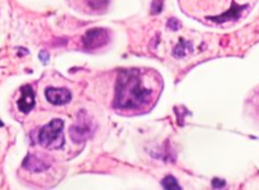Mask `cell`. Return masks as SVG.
I'll return each instance as SVG.
<instances>
[{"mask_svg":"<svg viewBox=\"0 0 259 190\" xmlns=\"http://www.w3.org/2000/svg\"><path fill=\"white\" fill-rule=\"evenodd\" d=\"M144 72L139 69L123 70L119 74L116 86L114 107L118 109H140L150 103L155 91L143 79Z\"/></svg>","mask_w":259,"mask_h":190,"instance_id":"obj_1","label":"cell"},{"mask_svg":"<svg viewBox=\"0 0 259 190\" xmlns=\"http://www.w3.org/2000/svg\"><path fill=\"white\" fill-rule=\"evenodd\" d=\"M62 128H64V122L61 119H54V121L50 122L39 131V145L51 150L61 149L62 145H64Z\"/></svg>","mask_w":259,"mask_h":190,"instance_id":"obj_2","label":"cell"},{"mask_svg":"<svg viewBox=\"0 0 259 190\" xmlns=\"http://www.w3.org/2000/svg\"><path fill=\"white\" fill-rule=\"evenodd\" d=\"M109 33L104 28H93L85 33L83 38L84 47L88 50H96L99 47H103L108 43Z\"/></svg>","mask_w":259,"mask_h":190,"instance_id":"obj_3","label":"cell"},{"mask_svg":"<svg viewBox=\"0 0 259 190\" xmlns=\"http://www.w3.org/2000/svg\"><path fill=\"white\" fill-rule=\"evenodd\" d=\"M46 98L54 106H62L70 102L71 94L68 89H57V87H49L46 90Z\"/></svg>","mask_w":259,"mask_h":190,"instance_id":"obj_4","label":"cell"},{"mask_svg":"<svg viewBox=\"0 0 259 190\" xmlns=\"http://www.w3.org/2000/svg\"><path fill=\"white\" fill-rule=\"evenodd\" d=\"M92 131L93 129L91 127V122L79 119L78 123L70 128V136L75 142H81L88 139V137H91Z\"/></svg>","mask_w":259,"mask_h":190,"instance_id":"obj_5","label":"cell"},{"mask_svg":"<svg viewBox=\"0 0 259 190\" xmlns=\"http://www.w3.org/2000/svg\"><path fill=\"white\" fill-rule=\"evenodd\" d=\"M23 166L26 169L31 170V171H45V170L50 167V161L46 157L37 156V155H29L24 160Z\"/></svg>","mask_w":259,"mask_h":190,"instance_id":"obj_6","label":"cell"},{"mask_svg":"<svg viewBox=\"0 0 259 190\" xmlns=\"http://www.w3.org/2000/svg\"><path fill=\"white\" fill-rule=\"evenodd\" d=\"M34 107V92L29 85L22 87V97L18 101V108L23 113H28Z\"/></svg>","mask_w":259,"mask_h":190,"instance_id":"obj_7","label":"cell"},{"mask_svg":"<svg viewBox=\"0 0 259 190\" xmlns=\"http://www.w3.org/2000/svg\"><path fill=\"white\" fill-rule=\"evenodd\" d=\"M243 8H245V7H238V6L235 7V4H233V8H231L228 13L224 14V16L221 17H218V18H213V21L225 22V21H229V19H231V17H233V18H238L240 12L243 11Z\"/></svg>","mask_w":259,"mask_h":190,"instance_id":"obj_8","label":"cell"},{"mask_svg":"<svg viewBox=\"0 0 259 190\" xmlns=\"http://www.w3.org/2000/svg\"><path fill=\"white\" fill-rule=\"evenodd\" d=\"M191 50H192V44L189 43V42L182 41L181 43H179L178 46L174 49V56L183 57V56H186L188 52H191Z\"/></svg>","mask_w":259,"mask_h":190,"instance_id":"obj_9","label":"cell"},{"mask_svg":"<svg viewBox=\"0 0 259 190\" xmlns=\"http://www.w3.org/2000/svg\"><path fill=\"white\" fill-rule=\"evenodd\" d=\"M161 184L165 189H181V185L177 182V180L173 176H166Z\"/></svg>","mask_w":259,"mask_h":190,"instance_id":"obj_10","label":"cell"},{"mask_svg":"<svg viewBox=\"0 0 259 190\" xmlns=\"http://www.w3.org/2000/svg\"><path fill=\"white\" fill-rule=\"evenodd\" d=\"M168 27H170V28L173 29V31H177V29L179 28V22L177 21V19L171 18L170 21L168 22Z\"/></svg>","mask_w":259,"mask_h":190,"instance_id":"obj_11","label":"cell"},{"mask_svg":"<svg viewBox=\"0 0 259 190\" xmlns=\"http://www.w3.org/2000/svg\"><path fill=\"white\" fill-rule=\"evenodd\" d=\"M101 2H103V3H107V0H96V7H94V9H99V8H104L103 4H101Z\"/></svg>","mask_w":259,"mask_h":190,"instance_id":"obj_12","label":"cell"},{"mask_svg":"<svg viewBox=\"0 0 259 190\" xmlns=\"http://www.w3.org/2000/svg\"><path fill=\"white\" fill-rule=\"evenodd\" d=\"M223 185H224V181L218 182V179L213 180V186H215V187H218V186H223Z\"/></svg>","mask_w":259,"mask_h":190,"instance_id":"obj_13","label":"cell"}]
</instances>
